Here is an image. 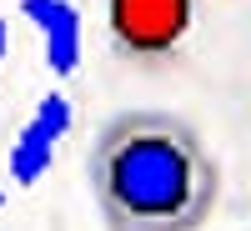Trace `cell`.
Segmentation results:
<instances>
[{"instance_id": "1", "label": "cell", "mask_w": 251, "mask_h": 231, "mask_svg": "<svg viewBox=\"0 0 251 231\" xmlns=\"http://www.w3.org/2000/svg\"><path fill=\"white\" fill-rule=\"evenodd\" d=\"M100 231H201L221 201V161L176 111H116L86 146Z\"/></svg>"}, {"instance_id": "2", "label": "cell", "mask_w": 251, "mask_h": 231, "mask_svg": "<svg viewBox=\"0 0 251 231\" xmlns=\"http://www.w3.org/2000/svg\"><path fill=\"white\" fill-rule=\"evenodd\" d=\"M100 20L121 66L161 71L181 55L196 26V0H100Z\"/></svg>"}, {"instance_id": "3", "label": "cell", "mask_w": 251, "mask_h": 231, "mask_svg": "<svg viewBox=\"0 0 251 231\" xmlns=\"http://www.w3.org/2000/svg\"><path fill=\"white\" fill-rule=\"evenodd\" d=\"M0 55H5V20H0Z\"/></svg>"}]
</instances>
